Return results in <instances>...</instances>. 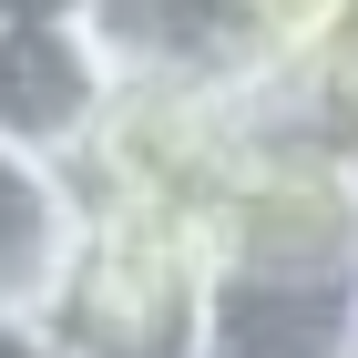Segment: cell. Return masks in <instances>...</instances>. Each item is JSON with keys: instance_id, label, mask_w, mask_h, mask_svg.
<instances>
[{"instance_id": "obj_7", "label": "cell", "mask_w": 358, "mask_h": 358, "mask_svg": "<svg viewBox=\"0 0 358 358\" xmlns=\"http://www.w3.org/2000/svg\"><path fill=\"white\" fill-rule=\"evenodd\" d=\"M21 10H83V0H0V21H21Z\"/></svg>"}, {"instance_id": "obj_2", "label": "cell", "mask_w": 358, "mask_h": 358, "mask_svg": "<svg viewBox=\"0 0 358 358\" xmlns=\"http://www.w3.org/2000/svg\"><path fill=\"white\" fill-rule=\"evenodd\" d=\"M103 103H113V62H103L83 10H21V21H0V143L83 164Z\"/></svg>"}, {"instance_id": "obj_4", "label": "cell", "mask_w": 358, "mask_h": 358, "mask_svg": "<svg viewBox=\"0 0 358 358\" xmlns=\"http://www.w3.org/2000/svg\"><path fill=\"white\" fill-rule=\"evenodd\" d=\"M113 83H236L246 41L225 21V0H83Z\"/></svg>"}, {"instance_id": "obj_1", "label": "cell", "mask_w": 358, "mask_h": 358, "mask_svg": "<svg viewBox=\"0 0 358 358\" xmlns=\"http://www.w3.org/2000/svg\"><path fill=\"white\" fill-rule=\"evenodd\" d=\"M62 358H215V256L185 205L92 194L52 297Z\"/></svg>"}, {"instance_id": "obj_5", "label": "cell", "mask_w": 358, "mask_h": 358, "mask_svg": "<svg viewBox=\"0 0 358 358\" xmlns=\"http://www.w3.org/2000/svg\"><path fill=\"white\" fill-rule=\"evenodd\" d=\"M338 0H225V21H236V41H246V62H297L317 31H328Z\"/></svg>"}, {"instance_id": "obj_6", "label": "cell", "mask_w": 358, "mask_h": 358, "mask_svg": "<svg viewBox=\"0 0 358 358\" xmlns=\"http://www.w3.org/2000/svg\"><path fill=\"white\" fill-rule=\"evenodd\" d=\"M0 358H62L52 317H21V307H0Z\"/></svg>"}, {"instance_id": "obj_3", "label": "cell", "mask_w": 358, "mask_h": 358, "mask_svg": "<svg viewBox=\"0 0 358 358\" xmlns=\"http://www.w3.org/2000/svg\"><path fill=\"white\" fill-rule=\"evenodd\" d=\"M83 215H92V194L72 164L31 154V143H0V307L52 317L62 266L83 246Z\"/></svg>"}]
</instances>
